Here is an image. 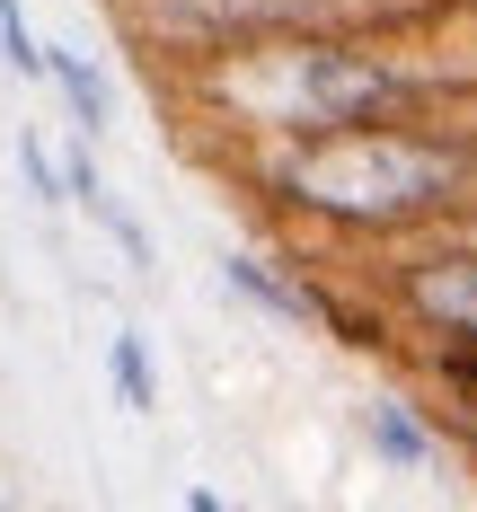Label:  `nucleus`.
<instances>
[{"label": "nucleus", "instance_id": "obj_1", "mask_svg": "<svg viewBox=\"0 0 477 512\" xmlns=\"http://www.w3.org/2000/svg\"><path fill=\"white\" fill-rule=\"evenodd\" d=\"M257 204L301 221L318 239L398 248L442 221L477 212V133L451 115H389V124H336V133H283L257 142Z\"/></svg>", "mask_w": 477, "mask_h": 512}, {"label": "nucleus", "instance_id": "obj_2", "mask_svg": "<svg viewBox=\"0 0 477 512\" xmlns=\"http://www.w3.org/2000/svg\"><path fill=\"white\" fill-rule=\"evenodd\" d=\"M195 98L221 106L239 133L283 142V133L442 115L451 71L424 62V53H407V45H389V36H371V27H301V36H257V45L204 53Z\"/></svg>", "mask_w": 477, "mask_h": 512}, {"label": "nucleus", "instance_id": "obj_3", "mask_svg": "<svg viewBox=\"0 0 477 512\" xmlns=\"http://www.w3.org/2000/svg\"><path fill=\"white\" fill-rule=\"evenodd\" d=\"M380 301L424 345H477V221H442L424 239H398L380 265Z\"/></svg>", "mask_w": 477, "mask_h": 512}, {"label": "nucleus", "instance_id": "obj_4", "mask_svg": "<svg viewBox=\"0 0 477 512\" xmlns=\"http://www.w3.org/2000/svg\"><path fill=\"white\" fill-rule=\"evenodd\" d=\"M221 283H230V301H248L257 318L292 327V336H318V327H327V292L301 283V265H274V256H257V248H230L221 256Z\"/></svg>", "mask_w": 477, "mask_h": 512}, {"label": "nucleus", "instance_id": "obj_5", "mask_svg": "<svg viewBox=\"0 0 477 512\" xmlns=\"http://www.w3.org/2000/svg\"><path fill=\"white\" fill-rule=\"evenodd\" d=\"M363 451L380 468H398V477H424V468H442V451H451V424L433 407H416V398H371L363 407Z\"/></svg>", "mask_w": 477, "mask_h": 512}, {"label": "nucleus", "instance_id": "obj_6", "mask_svg": "<svg viewBox=\"0 0 477 512\" xmlns=\"http://www.w3.org/2000/svg\"><path fill=\"white\" fill-rule=\"evenodd\" d=\"M45 80H53V98L71 106V133H80V142H115V133H124V124H115V80H106L80 45L53 36L45 45Z\"/></svg>", "mask_w": 477, "mask_h": 512}, {"label": "nucleus", "instance_id": "obj_7", "mask_svg": "<svg viewBox=\"0 0 477 512\" xmlns=\"http://www.w3.org/2000/svg\"><path fill=\"white\" fill-rule=\"evenodd\" d=\"M106 389H115L124 415H159V354H151V336L133 318L106 327Z\"/></svg>", "mask_w": 477, "mask_h": 512}, {"label": "nucleus", "instance_id": "obj_8", "mask_svg": "<svg viewBox=\"0 0 477 512\" xmlns=\"http://www.w3.org/2000/svg\"><path fill=\"white\" fill-rule=\"evenodd\" d=\"M0 71L9 80H45V45L27 27V0H0Z\"/></svg>", "mask_w": 477, "mask_h": 512}, {"label": "nucleus", "instance_id": "obj_9", "mask_svg": "<svg viewBox=\"0 0 477 512\" xmlns=\"http://www.w3.org/2000/svg\"><path fill=\"white\" fill-rule=\"evenodd\" d=\"M18 177H27V195L45 212H62V159H53L45 133H18Z\"/></svg>", "mask_w": 477, "mask_h": 512}, {"label": "nucleus", "instance_id": "obj_10", "mask_svg": "<svg viewBox=\"0 0 477 512\" xmlns=\"http://www.w3.org/2000/svg\"><path fill=\"white\" fill-rule=\"evenodd\" d=\"M469 221H477V212H469Z\"/></svg>", "mask_w": 477, "mask_h": 512}]
</instances>
